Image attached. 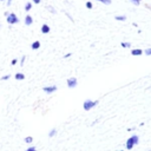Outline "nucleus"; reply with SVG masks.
I'll list each match as a JSON object with an SVG mask.
<instances>
[{
  "label": "nucleus",
  "instance_id": "1",
  "mask_svg": "<svg viewBox=\"0 0 151 151\" xmlns=\"http://www.w3.org/2000/svg\"><path fill=\"white\" fill-rule=\"evenodd\" d=\"M137 143H138V137H137V136H133V137H131V138L127 139V142H126V147H127V149H132V146H133L134 144H137Z\"/></svg>",
  "mask_w": 151,
  "mask_h": 151
},
{
  "label": "nucleus",
  "instance_id": "2",
  "mask_svg": "<svg viewBox=\"0 0 151 151\" xmlns=\"http://www.w3.org/2000/svg\"><path fill=\"white\" fill-rule=\"evenodd\" d=\"M97 103H98V101L85 100V101H84V105H83V106H84V110H85V111H88V110H91L93 106H96V105H97Z\"/></svg>",
  "mask_w": 151,
  "mask_h": 151
},
{
  "label": "nucleus",
  "instance_id": "3",
  "mask_svg": "<svg viewBox=\"0 0 151 151\" xmlns=\"http://www.w3.org/2000/svg\"><path fill=\"white\" fill-rule=\"evenodd\" d=\"M7 22L8 24H18L19 19H18V17L14 13H11L9 15H7Z\"/></svg>",
  "mask_w": 151,
  "mask_h": 151
},
{
  "label": "nucleus",
  "instance_id": "4",
  "mask_svg": "<svg viewBox=\"0 0 151 151\" xmlns=\"http://www.w3.org/2000/svg\"><path fill=\"white\" fill-rule=\"evenodd\" d=\"M67 86L70 88H73V87L77 86V79H76V77H71V78L67 79Z\"/></svg>",
  "mask_w": 151,
  "mask_h": 151
},
{
  "label": "nucleus",
  "instance_id": "5",
  "mask_svg": "<svg viewBox=\"0 0 151 151\" xmlns=\"http://www.w3.org/2000/svg\"><path fill=\"white\" fill-rule=\"evenodd\" d=\"M42 90H44L46 93H52V92H54V91L57 90V86H54V85H53V86H45Z\"/></svg>",
  "mask_w": 151,
  "mask_h": 151
},
{
  "label": "nucleus",
  "instance_id": "6",
  "mask_svg": "<svg viewBox=\"0 0 151 151\" xmlns=\"http://www.w3.org/2000/svg\"><path fill=\"white\" fill-rule=\"evenodd\" d=\"M33 22V19H32V17L31 15H26V18H25V25H31Z\"/></svg>",
  "mask_w": 151,
  "mask_h": 151
},
{
  "label": "nucleus",
  "instance_id": "7",
  "mask_svg": "<svg viewBox=\"0 0 151 151\" xmlns=\"http://www.w3.org/2000/svg\"><path fill=\"white\" fill-rule=\"evenodd\" d=\"M41 32H42L44 34H46V33H48V32H50V27H48V25H46V24H44V25L41 26Z\"/></svg>",
  "mask_w": 151,
  "mask_h": 151
},
{
  "label": "nucleus",
  "instance_id": "8",
  "mask_svg": "<svg viewBox=\"0 0 151 151\" xmlns=\"http://www.w3.org/2000/svg\"><path fill=\"white\" fill-rule=\"evenodd\" d=\"M31 47H32V50H38L39 47H40V42L37 40V41H34V42H32V45H31Z\"/></svg>",
  "mask_w": 151,
  "mask_h": 151
},
{
  "label": "nucleus",
  "instance_id": "9",
  "mask_svg": "<svg viewBox=\"0 0 151 151\" xmlns=\"http://www.w3.org/2000/svg\"><path fill=\"white\" fill-rule=\"evenodd\" d=\"M15 79H18V80H22V79H25V76H24L22 73H17V74H15Z\"/></svg>",
  "mask_w": 151,
  "mask_h": 151
},
{
  "label": "nucleus",
  "instance_id": "10",
  "mask_svg": "<svg viewBox=\"0 0 151 151\" xmlns=\"http://www.w3.org/2000/svg\"><path fill=\"white\" fill-rule=\"evenodd\" d=\"M31 7H32V4H31V2H26V4H25V11L28 12V11L31 9Z\"/></svg>",
  "mask_w": 151,
  "mask_h": 151
},
{
  "label": "nucleus",
  "instance_id": "11",
  "mask_svg": "<svg viewBox=\"0 0 151 151\" xmlns=\"http://www.w3.org/2000/svg\"><path fill=\"white\" fill-rule=\"evenodd\" d=\"M55 133H57V130H55V129H52V130L50 131V133H48V136H50V137H53V136H54Z\"/></svg>",
  "mask_w": 151,
  "mask_h": 151
},
{
  "label": "nucleus",
  "instance_id": "12",
  "mask_svg": "<svg viewBox=\"0 0 151 151\" xmlns=\"http://www.w3.org/2000/svg\"><path fill=\"white\" fill-rule=\"evenodd\" d=\"M140 53H142L140 50H133V51H132V54H134V55H136V54H140Z\"/></svg>",
  "mask_w": 151,
  "mask_h": 151
},
{
  "label": "nucleus",
  "instance_id": "13",
  "mask_svg": "<svg viewBox=\"0 0 151 151\" xmlns=\"http://www.w3.org/2000/svg\"><path fill=\"white\" fill-rule=\"evenodd\" d=\"M32 140H33L32 137H26V138H25V142H26V143H32Z\"/></svg>",
  "mask_w": 151,
  "mask_h": 151
},
{
  "label": "nucleus",
  "instance_id": "14",
  "mask_svg": "<svg viewBox=\"0 0 151 151\" xmlns=\"http://www.w3.org/2000/svg\"><path fill=\"white\" fill-rule=\"evenodd\" d=\"M25 151H37V149L34 147V146H29L27 150H25Z\"/></svg>",
  "mask_w": 151,
  "mask_h": 151
},
{
  "label": "nucleus",
  "instance_id": "15",
  "mask_svg": "<svg viewBox=\"0 0 151 151\" xmlns=\"http://www.w3.org/2000/svg\"><path fill=\"white\" fill-rule=\"evenodd\" d=\"M98 1H100V2H104V4H106V5L111 4V1H110V0H98Z\"/></svg>",
  "mask_w": 151,
  "mask_h": 151
},
{
  "label": "nucleus",
  "instance_id": "16",
  "mask_svg": "<svg viewBox=\"0 0 151 151\" xmlns=\"http://www.w3.org/2000/svg\"><path fill=\"white\" fill-rule=\"evenodd\" d=\"M86 7L87 8H92V4L91 2H86Z\"/></svg>",
  "mask_w": 151,
  "mask_h": 151
},
{
  "label": "nucleus",
  "instance_id": "17",
  "mask_svg": "<svg viewBox=\"0 0 151 151\" xmlns=\"http://www.w3.org/2000/svg\"><path fill=\"white\" fill-rule=\"evenodd\" d=\"M8 78H9V76H8V74H7V76H4V77H2V78H1V79H2V80H7V79H8Z\"/></svg>",
  "mask_w": 151,
  "mask_h": 151
},
{
  "label": "nucleus",
  "instance_id": "18",
  "mask_svg": "<svg viewBox=\"0 0 151 151\" xmlns=\"http://www.w3.org/2000/svg\"><path fill=\"white\" fill-rule=\"evenodd\" d=\"M116 19H117V20H124L125 18H124V17H117Z\"/></svg>",
  "mask_w": 151,
  "mask_h": 151
},
{
  "label": "nucleus",
  "instance_id": "19",
  "mask_svg": "<svg viewBox=\"0 0 151 151\" xmlns=\"http://www.w3.org/2000/svg\"><path fill=\"white\" fill-rule=\"evenodd\" d=\"M17 61H18L17 59H13V60H12V65H15V64H17Z\"/></svg>",
  "mask_w": 151,
  "mask_h": 151
},
{
  "label": "nucleus",
  "instance_id": "20",
  "mask_svg": "<svg viewBox=\"0 0 151 151\" xmlns=\"http://www.w3.org/2000/svg\"><path fill=\"white\" fill-rule=\"evenodd\" d=\"M24 61H25V57H22V58H21V63H20V64H21V65H24Z\"/></svg>",
  "mask_w": 151,
  "mask_h": 151
},
{
  "label": "nucleus",
  "instance_id": "21",
  "mask_svg": "<svg viewBox=\"0 0 151 151\" xmlns=\"http://www.w3.org/2000/svg\"><path fill=\"white\" fill-rule=\"evenodd\" d=\"M11 4H12V0H7V6H11Z\"/></svg>",
  "mask_w": 151,
  "mask_h": 151
},
{
  "label": "nucleus",
  "instance_id": "22",
  "mask_svg": "<svg viewBox=\"0 0 151 151\" xmlns=\"http://www.w3.org/2000/svg\"><path fill=\"white\" fill-rule=\"evenodd\" d=\"M33 2H34V4H39V2H40V0H33Z\"/></svg>",
  "mask_w": 151,
  "mask_h": 151
},
{
  "label": "nucleus",
  "instance_id": "23",
  "mask_svg": "<svg viewBox=\"0 0 151 151\" xmlns=\"http://www.w3.org/2000/svg\"><path fill=\"white\" fill-rule=\"evenodd\" d=\"M150 53H151V50H147L146 51V54H150Z\"/></svg>",
  "mask_w": 151,
  "mask_h": 151
},
{
  "label": "nucleus",
  "instance_id": "24",
  "mask_svg": "<svg viewBox=\"0 0 151 151\" xmlns=\"http://www.w3.org/2000/svg\"><path fill=\"white\" fill-rule=\"evenodd\" d=\"M0 1H2V0H0Z\"/></svg>",
  "mask_w": 151,
  "mask_h": 151
}]
</instances>
